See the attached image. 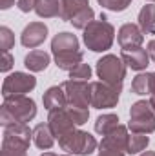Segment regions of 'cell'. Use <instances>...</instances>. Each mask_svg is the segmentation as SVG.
<instances>
[{"mask_svg": "<svg viewBox=\"0 0 155 156\" xmlns=\"http://www.w3.org/2000/svg\"><path fill=\"white\" fill-rule=\"evenodd\" d=\"M153 94H155V73H153Z\"/></svg>", "mask_w": 155, "mask_h": 156, "instance_id": "40", "label": "cell"}, {"mask_svg": "<svg viewBox=\"0 0 155 156\" xmlns=\"http://www.w3.org/2000/svg\"><path fill=\"white\" fill-rule=\"evenodd\" d=\"M57 140H59L60 149L66 151L68 154L88 156V154H91V153L99 147L95 136H91V134L86 133V131H80V129H77V127L71 129L70 133L62 134V136L57 138Z\"/></svg>", "mask_w": 155, "mask_h": 156, "instance_id": "3", "label": "cell"}, {"mask_svg": "<svg viewBox=\"0 0 155 156\" xmlns=\"http://www.w3.org/2000/svg\"><path fill=\"white\" fill-rule=\"evenodd\" d=\"M120 58L124 60V64L128 67H131L133 71H144L150 64V55L146 49L142 47H131V49H122Z\"/></svg>", "mask_w": 155, "mask_h": 156, "instance_id": "13", "label": "cell"}, {"mask_svg": "<svg viewBox=\"0 0 155 156\" xmlns=\"http://www.w3.org/2000/svg\"><path fill=\"white\" fill-rule=\"evenodd\" d=\"M93 20H95V11H93L91 7H86L84 11H80L78 15H75V16L71 18V24H73L75 29H82V31H84Z\"/></svg>", "mask_w": 155, "mask_h": 156, "instance_id": "26", "label": "cell"}, {"mask_svg": "<svg viewBox=\"0 0 155 156\" xmlns=\"http://www.w3.org/2000/svg\"><path fill=\"white\" fill-rule=\"evenodd\" d=\"M13 4H15V0H0V7L2 9H9Z\"/></svg>", "mask_w": 155, "mask_h": 156, "instance_id": "36", "label": "cell"}, {"mask_svg": "<svg viewBox=\"0 0 155 156\" xmlns=\"http://www.w3.org/2000/svg\"><path fill=\"white\" fill-rule=\"evenodd\" d=\"M62 156H71V154H62Z\"/></svg>", "mask_w": 155, "mask_h": 156, "instance_id": "42", "label": "cell"}, {"mask_svg": "<svg viewBox=\"0 0 155 156\" xmlns=\"http://www.w3.org/2000/svg\"><path fill=\"white\" fill-rule=\"evenodd\" d=\"M84 44L89 51L93 53H104L112 49L113 40H115V27L106 20V16H100L99 20H93L86 29H84Z\"/></svg>", "mask_w": 155, "mask_h": 156, "instance_id": "2", "label": "cell"}, {"mask_svg": "<svg viewBox=\"0 0 155 156\" xmlns=\"http://www.w3.org/2000/svg\"><path fill=\"white\" fill-rule=\"evenodd\" d=\"M13 64H15V58L11 56V53L9 51H6V53H2V62H0V71L2 73H7L11 67H13Z\"/></svg>", "mask_w": 155, "mask_h": 156, "instance_id": "31", "label": "cell"}, {"mask_svg": "<svg viewBox=\"0 0 155 156\" xmlns=\"http://www.w3.org/2000/svg\"><path fill=\"white\" fill-rule=\"evenodd\" d=\"M128 127L126 125H117L112 133H108L106 136H102V142L99 144V147H110V149H117V151H124L128 147Z\"/></svg>", "mask_w": 155, "mask_h": 156, "instance_id": "14", "label": "cell"}, {"mask_svg": "<svg viewBox=\"0 0 155 156\" xmlns=\"http://www.w3.org/2000/svg\"><path fill=\"white\" fill-rule=\"evenodd\" d=\"M71 51H80L78 47V38L73 33H57L51 40V53L55 55H62V53H71Z\"/></svg>", "mask_w": 155, "mask_h": 156, "instance_id": "15", "label": "cell"}, {"mask_svg": "<svg viewBox=\"0 0 155 156\" xmlns=\"http://www.w3.org/2000/svg\"><path fill=\"white\" fill-rule=\"evenodd\" d=\"M60 5H62L60 18L64 22H71L75 15L84 11L86 7H89V0H60Z\"/></svg>", "mask_w": 155, "mask_h": 156, "instance_id": "21", "label": "cell"}, {"mask_svg": "<svg viewBox=\"0 0 155 156\" xmlns=\"http://www.w3.org/2000/svg\"><path fill=\"white\" fill-rule=\"evenodd\" d=\"M97 156H126V154H124V151H117V149H110V147H99Z\"/></svg>", "mask_w": 155, "mask_h": 156, "instance_id": "33", "label": "cell"}, {"mask_svg": "<svg viewBox=\"0 0 155 156\" xmlns=\"http://www.w3.org/2000/svg\"><path fill=\"white\" fill-rule=\"evenodd\" d=\"M47 38V26L44 22H29L22 33H20V42L24 47L35 49L40 44H44V40Z\"/></svg>", "mask_w": 155, "mask_h": 156, "instance_id": "11", "label": "cell"}, {"mask_svg": "<svg viewBox=\"0 0 155 156\" xmlns=\"http://www.w3.org/2000/svg\"><path fill=\"white\" fill-rule=\"evenodd\" d=\"M117 40H119V45L122 49H131V47H141L142 42H144V33L142 29L139 27V24H122L119 33H117Z\"/></svg>", "mask_w": 155, "mask_h": 156, "instance_id": "12", "label": "cell"}, {"mask_svg": "<svg viewBox=\"0 0 155 156\" xmlns=\"http://www.w3.org/2000/svg\"><path fill=\"white\" fill-rule=\"evenodd\" d=\"M49 62H51V56H49L46 51H42V49H33V51H29V53L26 55V58H24V66H26L31 73H40V71L47 69Z\"/></svg>", "mask_w": 155, "mask_h": 156, "instance_id": "17", "label": "cell"}, {"mask_svg": "<svg viewBox=\"0 0 155 156\" xmlns=\"http://www.w3.org/2000/svg\"><path fill=\"white\" fill-rule=\"evenodd\" d=\"M40 156H57L55 153H44V154H40Z\"/></svg>", "mask_w": 155, "mask_h": 156, "instance_id": "39", "label": "cell"}, {"mask_svg": "<svg viewBox=\"0 0 155 156\" xmlns=\"http://www.w3.org/2000/svg\"><path fill=\"white\" fill-rule=\"evenodd\" d=\"M66 109L71 115L73 122L77 123V127L84 125L88 122V118H89V109H86V107H70V105H66Z\"/></svg>", "mask_w": 155, "mask_h": 156, "instance_id": "29", "label": "cell"}, {"mask_svg": "<svg viewBox=\"0 0 155 156\" xmlns=\"http://www.w3.org/2000/svg\"><path fill=\"white\" fill-rule=\"evenodd\" d=\"M95 71L102 82L115 87H122V82L126 78V64L115 55H104L102 58H99Z\"/></svg>", "mask_w": 155, "mask_h": 156, "instance_id": "5", "label": "cell"}, {"mask_svg": "<svg viewBox=\"0 0 155 156\" xmlns=\"http://www.w3.org/2000/svg\"><path fill=\"white\" fill-rule=\"evenodd\" d=\"M47 123H49V127H51V131L57 138H60L62 134H66V133H70L71 129L77 127V123L73 122V118L68 113L66 107L57 109V111H49L47 113Z\"/></svg>", "mask_w": 155, "mask_h": 156, "instance_id": "10", "label": "cell"}, {"mask_svg": "<svg viewBox=\"0 0 155 156\" xmlns=\"http://www.w3.org/2000/svg\"><path fill=\"white\" fill-rule=\"evenodd\" d=\"M146 51H148L150 58H152V60H155V38L148 42V49H146Z\"/></svg>", "mask_w": 155, "mask_h": 156, "instance_id": "35", "label": "cell"}, {"mask_svg": "<svg viewBox=\"0 0 155 156\" xmlns=\"http://www.w3.org/2000/svg\"><path fill=\"white\" fill-rule=\"evenodd\" d=\"M153 62H155V60H153Z\"/></svg>", "mask_w": 155, "mask_h": 156, "instance_id": "43", "label": "cell"}, {"mask_svg": "<svg viewBox=\"0 0 155 156\" xmlns=\"http://www.w3.org/2000/svg\"><path fill=\"white\" fill-rule=\"evenodd\" d=\"M148 145H150V136H148V134H142V133H131V134L128 136V147H126V153H128V154H139V153H142Z\"/></svg>", "mask_w": 155, "mask_h": 156, "instance_id": "24", "label": "cell"}, {"mask_svg": "<svg viewBox=\"0 0 155 156\" xmlns=\"http://www.w3.org/2000/svg\"><path fill=\"white\" fill-rule=\"evenodd\" d=\"M150 105H152V109L155 111V94H152V98H150Z\"/></svg>", "mask_w": 155, "mask_h": 156, "instance_id": "37", "label": "cell"}, {"mask_svg": "<svg viewBox=\"0 0 155 156\" xmlns=\"http://www.w3.org/2000/svg\"><path fill=\"white\" fill-rule=\"evenodd\" d=\"M141 156H155V151H146V153H142Z\"/></svg>", "mask_w": 155, "mask_h": 156, "instance_id": "38", "label": "cell"}, {"mask_svg": "<svg viewBox=\"0 0 155 156\" xmlns=\"http://www.w3.org/2000/svg\"><path fill=\"white\" fill-rule=\"evenodd\" d=\"M122 87L110 85L106 82H89V93H91V107L95 109H112L119 104Z\"/></svg>", "mask_w": 155, "mask_h": 156, "instance_id": "6", "label": "cell"}, {"mask_svg": "<svg viewBox=\"0 0 155 156\" xmlns=\"http://www.w3.org/2000/svg\"><path fill=\"white\" fill-rule=\"evenodd\" d=\"M117 125H119V116L113 115V113H108V115H102V116L97 118V122H95V131H97L99 134L106 136L108 133H112V131L115 129Z\"/></svg>", "mask_w": 155, "mask_h": 156, "instance_id": "25", "label": "cell"}, {"mask_svg": "<svg viewBox=\"0 0 155 156\" xmlns=\"http://www.w3.org/2000/svg\"><path fill=\"white\" fill-rule=\"evenodd\" d=\"M66 100L70 107H89L91 105V93H89V82L84 80H66L60 83Z\"/></svg>", "mask_w": 155, "mask_h": 156, "instance_id": "9", "label": "cell"}, {"mask_svg": "<svg viewBox=\"0 0 155 156\" xmlns=\"http://www.w3.org/2000/svg\"><path fill=\"white\" fill-rule=\"evenodd\" d=\"M42 102H44V107L49 111H57V109H64L68 105V100H66V93L62 89V85H53L49 87L44 96H42Z\"/></svg>", "mask_w": 155, "mask_h": 156, "instance_id": "16", "label": "cell"}, {"mask_svg": "<svg viewBox=\"0 0 155 156\" xmlns=\"http://www.w3.org/2000/svg\"><path fill=\"white\" fill-rule=\"evenodd\" d=\"M62 5L59 0H37V7L35 13L39 15L40 18H55L60 16Z\"/></svg>", "mask_w": 155, "mask_h": 156, "instance_id": "23", "label": "cell"}, {"mask_svg": "<svg viewBox=\"0 0 155 156\" xmlns=\"http://www.w3.org/2000/svg\"><path fill=\"white\" fill-rule=\"evenodd\" d=\"M137 24L144 35H155V4H146L141 7Z\"/></svg>", "mask_w": 155, "mask_h": 156, "instance_id": "19", "label": "cell"}, {"mask_svg": "<svg viewBox=\"0 0 155 156\" xmlns=\"http://www.w3.org/2000/svg\"><path fill=\"white\" fill-rule=\"evenodd\" d=\"M55 138L57 136L53 134L49 123H39V125H35V129H33V144L39 149H42V151L51 149L53 144H55Z\"/></svg>", "mask_w": 155, "mask_h": 156, "instance_id": "18", "label": "cell"}, {"mask_svg": "<svg viewBox=\"0 0 155 156\" xmlns=\"http://www.w3.org/2000/svg\"><path fill=\"white\" fill-rule=\"evenodd\" d=\"M17 5L22 13H29V11H35L37 0H17Z\"/></svg>", "mask_w": 155, "mask_h": 156, "instance_id": "32", "label": "cell"}, {"mask_svg": "<svg viewBox=\"0 0 155 156\" xmlns=\"http://www.w3.org/2000/svg\"><path fill=\"white\" fill-rule=\"evenodd\" d=\"M82 51H71V53H62V55H55V64L59 69L62 71H71L75 69L78 64H82Z\"/></svg>", "mask_w": 155, "mask_h": 156, "instance_id": "22", "label": "cell"}, {"mask_svg": "<svg viewBox=\"0 0 155 156\" xmlns=\"http://www.w3.org/2000/svg\"><path fill=\"white\" fill-rule=\"evenodd\" d=\"M13 45H15V35H13V31L7 26H2L0 27V49H2V53L9 51Z\"/></svg>", "mask_w": 155, "mask_h": 156, "instance_id": "28", "label": "cell"}, {"mask_svg": "<svg viewBox=\"0 0 155 156\" xmlns=\"http://www.w3.org/2000/svg\"><path fill=\"white\" fill-rule=\"evenodd\" d=\"M2 156H28V151H17V149L2 147Z\"/></svg>", "mask_w": 155, "mask_h": 156, "instance_id": "34", "label": "cell"}, {"mask_svg": "<svg viewBox=\"0 0 155 156\" xmlns=\"http://www.w3.org/2000/svg\"><path fill=\"white\" fill-rule=\"evenodd\" d=\"M37 116V104L29 96H11L4 98L0 109V123L2 127L15 123H28Z\"/></svg>", "mask_w": 155, "mask_h": 156, "instance_id": "1", "label": "cell"}, {"mask_svg": "<svg viewBox=\"0 0 155 156\" xmlns=\"http://www.w3.org/2000/svg\"><path fill=\"white\" fill-rule=\"evenodd\" d=\"M31 140H33V131L28 127V123H15V125L4 127L2 147L17 149V151H28Z\"/></svg>", "mask_w": 155, "mask_h": 156, "instance_id": "8", "label": "cell"}, {"mask_svg": "<svg viewBox=\"0 0 155 156\" xmlns=\"http://www.w3.org/2000/svg\"><path fill=\"white\" fill-rule=\"evenodd\" d=\"M91 78V67L88 64H78L75 69L70 71V80H84L88 82Z\"/></svg>", "mask_w": 155, "mask_h": 156, "instance_id": "30", "label": "cell"}, {"mask_svg": "<svg viewBox=\"0 0 155 156\" xmlns=\"http://www.w3.org/2000/svg\"><path fill=\"white\" fill-rule=\"evenodd\" d=\"M148 2H153V4H155V0H148Z\"/></svg>", "mask_w": 155, "mask_h": 156, "instance_id": "41", "label": "cell"}, {"mask_svg": "<svg viewBox=\"0 0 155 156\" xmlns=\"http://www.w3.org/2000/svg\"><path fill=\"white\" fill-rule=\"evenodd\" d=\"M104 9L108 11H113V13H120V11H126L131 4V0H97Z\"/></svg>", "mask_w": 155, "mask_h": 156, "instance_id": "27", "label": "cell"}, {"mask_svg": "<svg viewBox=\"0 0 155 156\" xmlns=\"http://www.w3.org/2000/svg\"><path fill=\"white\" fill-rule=\"evenodd\" d=\"M131 91L133 94L139 96H146V94H153V73H141L133 78L131 82Z\"/></svg>", "mask_w": 155, "mask_h": 156, "instance_id": "20", "label": "cell"}, {"mask_svg": "<svg viewBox=\"0 0 155 156\" xmlns=\"http://www.w3.org/2000/svg\"><path fill=\"white\" fill-rule=\"evenodd\" d=\"M128 129L131 133L152 134L155 131V111L150 105V100H139L130 109V122Z\"/></svg>", "mask_w": 155, "mask_h": 156, "instance_id": "4", "label": "cell"}, {"mask_svg": "<svg viewBox=\"0 0 155 156\" xmlns=\"http://www.w3.org/2000/svg\"><path fill=\"white\" fill-rule=\"evenodd\" d=\"M37 87V78L29 73L15 71L9 76L4 78L2 83V96L11 98V96H24L26 93H31Z\"/></svg>", "mask_w": 155, "mask_h": 156, "instance_id": "7", "label": "cell"}]
</instances>
